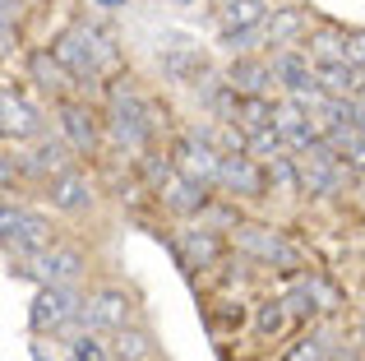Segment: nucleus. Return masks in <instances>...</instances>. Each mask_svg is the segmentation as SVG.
Listing matches in <instances>:
<instances>
[{
  "mask_svg": "<svg viewBox=\"0 0 365 361\" xmlns=\"http://www.w3.org/2000/svg\"><path fill=\"white\" fill-rule=\"evenodd\" d=\"M51 51L70 65V74L79 79V88H88V83H98L102 65L111 61V37L102 33L98 24H70L51 42Z\"/></svg>",
  "mask_w": 365,
  "mask_h": 361,
  "instance_id": "f257e3e1",
  "label": "nucleus"
},
{
  "mask_svg": "<svg viewBox=\"0 0 365 361\" xmlns=\"http://www.w3.org/2000/svg\"><path fill=\"white\" fill-rule=\"evenodd\" d=\"M107 130H111V144L116 148H125V153H143V144H148L153 130H158V111H153V102L139 98L134 88H120V93H111Z\"/></svg>",
  "mask_w": 365,
  "mask_h": 361,
  "instance_id": "f03ea898",
  "label": "nucleus"
},
{
  "mask_svg": "<svg viewBox=\"0 0 365 361\" xmlns=\"http://www.w3.org/2000/svg\"><path fill=\"white\" fill-rule=\"evenodd\" d=\"M83 306H88V301L74 292V283H51V288H37L33 310H28V325H33L37 334H61V329L79 325Z\"/></svg>",
  "mask_w": 365,
  "mask_h": 361,
  "instance_id": "7ed1b4c3",
  "label": "nucleus"
},
{
  "mask_svg": "<svg viewBox=\"0 0 365 361\" xmlns=\"http://www.w3.org/2000/svg\"><path fill=\"white\" fill-rule=\"evenodd\" d=\"M0 232H5L9 260H28V255L51 245V223H46L42 213H33V208H19L14 199L0 204Z\"/></svg>",
  "mask_w": 365,
  "mask_h": 361,
  "instance_id": "20e7f679",
  "label": "nucleus"
},
{
  "mask_svg": "<svg viewBox=\"0 0 365 361\" xmlns=\"http://www.w3.org/2000/svg\"><path fill=\"white\" fill-rule=\"evenodd\" d=\"M232 245L241 255H250V260H259V264H273V269H301V250H296L282 232H273V227L236 223L232 227Z\"/></svg>",
  "mask_w": 365,
  "mask_h": 361,
  "instance_id": "39448f33",
  "label": "nucleus"
},
{
  "mask_svg": "<svg viewBox=\"0 0 365 361\" xmlns=\"http://www.w3.org/2000/svg\"><path fill=\"white\" fill-rule=\"evenodd\" d=\"M9 273H14V278H33V283H42V288H51V283H74L83 273V255L74 250V245H46V250L28 255V260H9Z\"/></svg>",
  "mask_w": 365,
  "mask_h": 361,
  "instance_id": "423d86ee",
  "label": "nucleus"
},
{
  "mask_svg": "<svg viewBox=\"0 0 365 361\" xmlns=\"http://www.w3.org/2000/svg\"><path fill=\"white\" fill-rule=\"evenodd\" d=\"M171 163H176L180 176L199 180V185H217V176H222V148L208 144L204 135H195V130H190L185 139H176V148H171Z\"/></svg>",
  "mask_w": 365,
  "mask_h": 361,
  "instance_id": "0eeeda50",
  "label": "nucleus"
},
{
  "mask_svg": "<svg viewBox=\"0 0 365 361\" xmlns=\"http://www.w3.org/2000/svg\"><path fill=\"white\" fill-rule=\"evenodd\" d=\"M217 185H222L227 195L259 199V195H268V172L255 153H222V176H217Z\"/></svg>",
  "mask_w": 365,
  "mask_h": 361,
  "instance_id": "6e6552de",
  "label": "nucleus"
},
{
  "mask_svg": "<svg viewBox=\"0 0 365 361\" xmlns=\"http://www.w3.org/2000/svg\"><path fill=\"white\" fill-rule=\"evenodd\" d=\"M0 130H5V139H33V135H42V111H37L33 102L14 88V83L0 88Z\"/></svg>",
  "mask_w": 365,
  "mask_h": 361,
  "instance_id": "1a4fd4ad",
  "label": "nucleus"
},
{
  "mask_svg": "<svg viewBox=\"0 0 365 361\" xmlns=\"http://www.w3.org/2000/svg\"><path fill=\"white\" fill-rule=\"evenodd\" d=\"M277 135L287 139L292 153H305V148H314L324 139V130H319V121H314L296 98H282V102H277Z\"/></svg>",
  "mask_w": 365,
  "mask_h": 361,
  "instance_id": "9d476101",
  "label": "nucleus"
},
{
  "mask_svg": "<svg viewBox=\"0 0 365 361\" xmlns=\"http://www.w3.org/2000/svg\"><path fill=\"white\" fill-rule=\"evenodd\" d=\"M130 320H134V306H130V297H125V292H98V297L83 306L79 325L107 329V334H120V329H130Z\"/></svg>",
  "mask_w": 365,
  "mask_h": 361,
  "instance_id": "9b49d317",
  "label": "nucleus"
},
{
  "mask_svg": "<svg viewBox=\"0 0 365 361\" xmlns=\"http://www.w3.org/2000/svg\"><path fill=\"white\" fill-rule=\"evenodd\" d=\"M227 79H232V88L241 93V98H268L277 83L273 74V61H255V56H236L232 65H227Z\"/></svg>",
  "mask_w": 365,
  "mask_h": 361,
  "instance_id": "f8f14e48",
  "label": "nucleus"
},
{
  "mask_svg": "<svg viewBox=\"0 0 365 361\" xmlns=\"http://www.w3.org/2000/svg\"><path fill=\"white\" fill-rule=\"evenodd\" d=\"M162 204L171 208L176 218H204V208H208V185H199V180H190V176H180V172H171L167 180H162Z\"/></svg>",
  "mask_w": 365,
  "mask_h": 361,
  "instance_id": "ddd939ff",
  "label": "nucleus"
},
{
  "mask_svg": "<svg viewBox=\"0 0 365 361\" xmlns=\"http://www.w3.org/2000/svg\"><path fill=\"white\" fill-rule=\"evenodd\" d=\"M70 148H74V144H61V139H37L33 153H19V158H24V172H28V176L56 180V176H65V172L74 167Z\"/></svg>",
  "mask_w": 365,
  "mask_h": 361,
  "instance_id": "4468645a",
  "label": "nucleus"
},
{
  "mask_svg": "<svg viewBox=\"0 0 365 361\" xmlns=\"http://www.w3.org/2000/svg\"><path fill=\"white\" fill-rule=\"evenodd\" d=\"M28 74H33V83H42L46 93H56V98H70V88H79V79L70 74V65H65L56 51H33L28 56Z\"/></svg>",
  "mask_w": 365,
  "mask_h": 361,
  "instance_id": "2eb2a0df",
  "label": "nucleus"
},
{
  "mask_svg": "<svg viewBox=\"0 0 365 361\" xmlns=\"http://www.w3.org/2000/svg\"><path fill=\"white\" fill-rule=\"evenodd\" d=\"M61 126H65V139L74 144V153H93L98 148V121L83 102L74 98H61Z\"/></svg>",
  "mask_w": 365,
  "mask_h": 361,
  "instance_id": "dca6fc26",
  "label": "nucleus"
},
{
  "mask_svg": "<svg viewBox=\"0 0 365 361\" xmlns=\"http://www.w3.org/2000/svg\"><path fill=\"white\" fill-rule=\"evenodd\" d=\"M176 255H180L185 269H208V264L222 260V241H217V232H208V227H195V232L176 236Z\"/></svg>",
  "mask_w": 365,
  "mask_h": 361,
  "instance_id": "f3484780",
  "label": "nucleus"
},
{
  "mask_svg": "<svg viewBox=\"0 0 365 361\" xmlns=\"http://www.w3.org/2000/svg\"><path fill=\"white\" fill-rule=\"evenodd\" d=\"M273 74L287 93H305V88H319V74H314V61L301 51H277L273 56Z\"/></svg>",
  "mask_w": 365,
  "mask_h": 361,
  "instance_id": "a211bd4d",
  "label": "nucleus"
},
{
  "mask_svg": "<svg viewBox=\"0 0 365 361\" xmlns=\"http://www.w3.org/2000/svg\"><path fill=\"white\" fill-rule=\"evenodd\" d=\"M217 24H222V33H245V28L268 24V0H222Z\"/></svg>",
  "mask_w": 365,
  "mask_h": 361,
  "instance_id": "6ab92c4d",
  "label": "nucleus"
},
{
  "mask_svg": "<svg viewBox=\"0 0 365 361\" xmlns=\"http://www.w3.org/2000/svg\"><path fill=\"white\" fill-rule=\"evenodd\" d=\"M51 204L61 208V213H83V208L93 204V190H88V180H83L79 172H65V176H56L51 180Z\"/></svg>",
  "mask_w": 365,
  "mask_h": 361,
  "instance_id": "aec40b11",
  "label": "nucleus"
},
{
  "mask_svg": "<svg viewBox=\"0 0 365 361\" xmlns=\"http://www.w3.org/2000/svg\"><path fill=\"white\" fill-rule=\"evenodd\" d=\"M236 126L245 130V139L259 135V130H273V126H277V102H273V98H241Z\"/></svg>",
  "mask_w": 365,
  "mask_h": 361,
  "instance_id": "412c9836",
  "label": "nucleus"
},
{
  "mask_svg": "<svg viewBox=\"0 0 365 361\" xmlns=\"http://www.w3.org/2000/svg\"><path fill=\"white\" fill-rule=\"evenodd\" d=\"M162 70H167L171 79H180V83L208 79V61L199 51H167V56H162Z\"/></svg>",
  "mask_w": 365,
  "mask_h": 361,
  "instance_id": "4be33fe9",
  "label": "nucleus"
},
{
  "mask_svg": "<svg viewBox=\"0 0 365 361\" xmlns=\"http://www.w3.org/2000/svg\"><path fill=\"white\" fill-rule=\"evenodd\" d=\"M264 172H268V190H273V195H301V167H296L287 153L268 158Z\"/></svg>",
  "mask_w": 365,
  "mask_h": 361,
  "instance_id": "5701e85b",
  "label": "nucleus"
},
{
  "mask_svg": "<svg viewBox=\"0 0 365 361\" xmlns=\"http://www.w3.org/2000/svg\"><path fill=\"white\" fill-rule=\"evenodd\" d=\"M333 352H338V347H333V338L324 334V329H310V334H305L301 343L287 352V361H333Z\"/></svg>",
  "mask_w": 365,
  "mask_h": 361,
  "instance_id": "b1692460",
  "label": "nucleus"
},
{
  "mask_svg": "<svg viewBox=\"0 0 365 361\" xmlns=\"http://www.w3.org/2000/svg\"><path fill=\"white\" fill-rule=\"evenodd\" d=\"M287 320H292V310H287L282 297H277V301H264V306L255 310V329H259L264 338H277V334L287 329Z\"/></svg>",
  "mask_w": 365,
  "mask_h": 361,
  "instance_id": "393cba45",
  "label": "nucleus"
},
{
  "mask_svg": "<svg viewBox=\"0 0 365 361\" xmlns=\"http://www.w3.org/2000/svg\"><path fill=\"white\" fill-rule=\"evenodd\" d=\"M116 357L120 361H148L153 347H148V338H143L139 329H120L116 334Z\"/></svg>",
  "mask_w": 365,
  "mask_h": 361,
  "instance_id": "a878e982",
  "label": "nucleus"
},
{
  "mask_svg": "<svg viewBox=\"0 0 365 361\" xmlns=\"http://www.w3.org/2000/svg\"><path fill=\"white\" fill-rule=\"evenodd\" d=\"M70 357H74V361H107V347H102L98 334H79V338L70 343Z\"/></svg>",
  "mask_w": 365,
  "mask_h": 361,
  "instance_id": "bb28decb",
  "label": "nucleus"
},
{
  "mask_svg": "<svg viewBox=\"0 0 365 361\" xmlns=\"http://www.w3.org/2000/svg\"><path fill=\"white\" fill-rule=\"evenodd\" d=\"M301 28V14H292V9H282V14H273L268 19V37H273V46H282L287 37Z\"/></svg>",
  "mask_w": 365,
  "mask_h": 361,
  "instance_id": "cd10ccee",
  "label": "nucleus"
},
{
  "mask_svg": "<svg viewBox=\"0 0 365 361\" xmlns=\"http://www.w3.org/2000/svg\"><path fill=\"white\" fill-rule=\"evenodd\" d=\"M342 51H347V61L356 65V70H365V33H361V28L342 33Z\"/></svg>",
  "mask_w": 365,
  "mask_h": 361,
  "instance_id": "c85d7f7f",
  "label": "nucleus"
},
{
  "mask_svg": "<svg viewBox=\"0 0 365 361\" xmlns=\"http://www.w3.org/2000/svg\"><path fill=\"white\" fill-rule=\"evenodd\" d=\"M333 361H361V352H356V347H338V352H333Z\"/></svg>",
  "mask_w": 365,
  "mask_h": 361,
  "instance_id": "c756f323",
  "label": "nucleus"
},
{
  "mask_svg": "<svg viewBox=\"0 0 365 361\" xmlns=\"http://www.w3.org/2000/svg\"><path fill=\"white\" fill-rule=\"evenodd\" d=\"M98 5H120V0H98Z\"/></svg>",
  "mask_w": 365,
  "mask_h": 361,
  "instance_id": "7c9ffc66",
  "label": "nucleus"
},
{
  "mask_svg": "<svg viewBox=\"0 0 365 361\" xmlns=\"http://www.w3.org/2000/svg\"><path fill=\"white\" fill-rule=\"evenodd\" d=\"M361 347H365V325H361Z\"/></svg>",
  "mask_w": 365,
  "mask_h": 361,
  "instance_id": "2f4dec72",
  "label": "nucleus"
},
{
  "mask_svg": "<svg viewBox=\"0 0 365 361\" xmlns=\"http://www.w3.org/2000/svg\"><path fill=\"white\" fill-rule=\"evenodd\" d=\"M180 5H195V0H180Z\"/></svg>",
  "mask_w": 365,
  "mask_h": 361,
  "instance_id": "473e14b6",
  "label": "nucleus"
},
{
  "mask_svg": "<svg viewBox=\"0 0 365 361\" xmlns=\"http://www.w3.org/2000/svg\"><path fill=\"white\" fill-rule=\"evenodd\" d=\"M217 5H222V0H217Z\"/></svg>",
  "mask_w": 365,
  "mask_h": 361,
  "instance_id": "72a5a7b5",
  "label": "nucleus"
}]
</instances>
